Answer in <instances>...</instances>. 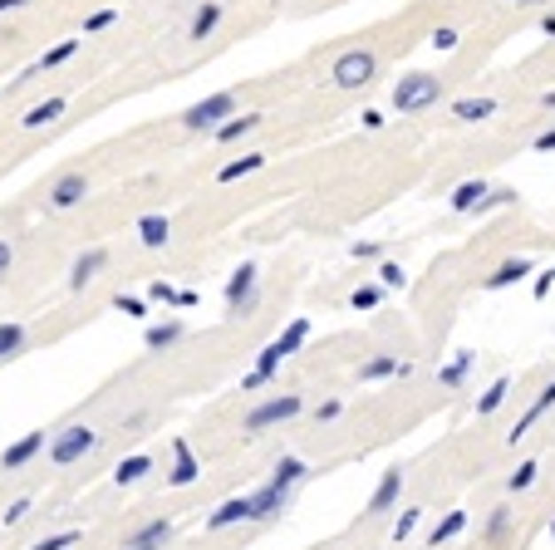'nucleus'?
I'll use <instances>...</instances> for the list:
<instances>
[{
	"mask_svg": "<svg viewBox=\"0 0 555 550\" xmlns=\"http://www.w3.org/2000/svg\"><path fill=\"white\" fill-rule=\"evenodd\" d=\"M512 521H516V507H512V501H502V507H491L487 526H481V540H487V546H502V540L512 536Z\"/></svg>",
	"mask_w": 555,
	"mask_h": 550,
	"instance_id": "25",
	"label": "nucleus"
},
{
	"mask_svg": "<svg viewBox=\"0 0 555 550\" xmlns=\"http://www.w3.org/2000/svg\"><path fill=\"white\" fill-rule=\"evenodd\" d=\"M541 35H555V15H545V20H541Z\"/></svg>",
	"mask_w": 555,
	"mask_h": 550,
	"instance_id": "54",
	"label": "nucleus"
},
{
	"mask_svg": "<svg viewBox=\"0 0 555 550\" xmlns=\"http://www.w3.org/2000/svg\"><path fill=\"white\" fill-rule=\"evenodd\" d=\"M531 271H535L531 255H506V261L496 265V271H491L487 280H481V290H512V286H521V280H526Z\"/></svg>",
	"mask_w": 555,
	"mask_h": 550,
	"instance_id": "15",
	"label": "nucleus"
},
{
	"mask_svg": "<svg viewBox=\"0 0 555 550\" xmlns=\"http://www.w3.org/2000/svg\"><path fill=\"white\" fill-rule=\"evenodd\" d=\"M418 521H423V507H408L403 516L394 521V546H403V540L413 536V530H418Z\"/></svg>",
	"mask_w": 555,
	"mask_h": 550,
	"instance_id": "39",
	"label": "nucleus"
},
{
	"mask_svg": "<svg viewBox=\"0 0 555 550\" xmlns=\"http://www.w3.org/2000/svg\"><path fill=\"white\" fill-rule=\"evenodd\" d=\"M222 5H216V0H202V5H197V15H192V25H187V40H197V44H202V40H212V35H216V25H222Z\"/></svg>",
	"mask_w": 555,
	"mask_h": 550,
	"instance_id": "23",
	"label": "nucleus"
},
{
	"mask_svg": "<svg viewBox=\"0 0 555 550\" xmlns=\"http://www.w3.org/2000/svg\"><path fill=\"white\" fill-rule=\"evenodd\" d=\"M374 75H379V54L374 50H344L340 59L330 64V84L334 89H369L374 84Z\"/></svg>",
	"mask_w": 555,
	"mask_h": 550,
	"instance_id": "5",
	"label": "nucleus"
},
{
	"mask_svg": "<svg viewBox=\"0 0 555 550\" xmlns=\"http://www.w3.org/2000/svg\"><path fill=\"white\" fill-rule=\"evenodd\" d=\"M25 516H30V497H20V501H15L11 511H5V526H20Z\"/></svg>",
	"mask_w": 555,
	"mask_h": 550,
	"instance_id": "47",
	"label": "nucleus"
},
{
	"mask_svg": "<svg viewBox=\"0 0 555 550\" xmlns=\"http://www.w3.org/2000/svg\"><path fill=\"white\" fill-rule=\"evenodd\" d=\"M526 5H551V0H526Z\"/></svg>",
	"mask_w": 555,
	"mask_h": 550,
	"instance_id": "56",
	"label": "nucleus"
},
{
	"mask_svg": "<svg viewBox=\"0 0 555 550\" xmlns=\"http://www.w3.org/2000/svg\"><path fill=\"white\" fill-rule=\"evenodd\" d=\"M197 305V290H177V310H192Z\"/></svg>",
	"mask_w": 555,
	"mask_h": 550,
	"instance_id": "52",
	"label": "nucleus"
},
{
	"mask_svg": "<svg viewBox=\"0 0 555 550\" xmlns=\"http://www.w3.org/2000/svg\"><path fill=\"white\" fill-rule=\"evenodd\" d=\"M551 286H555V271H545L541 280H535V300H545V295H551Z\"/></svg>",
	"mask_w": 555,
	"mask_h": 550,
	"instance_id": "50",
	"label": "nucleus"
},
{
	"mask_svg": "<svg viewBox=\"0 0 555 550\" xmlns=\"http://www.w3.org/2000/svg\"><path fill=\"white\" fill-rule=\"evenodd\" d=\"M457 40H462V35H457V25H438V30H433V50H442V54H448V50H457Z\"/></svg>",
	"mask_w": 555,
	"mask_h": 550,
	"instance_id": "44",
	"label": "nucleus"
},
{
	"mask_svg": "<svg viewBox=\"0 0 555 550\" xmlns=\"http://www.w3.org/2000/svg\"><path fill=\"white\" fill-rule=\"evenodd\" d=\"M231 114H236V94L231 89H216V94L197 98L192 108H182V128L187 133H216Z\"/></svg>",
	"mask_w": 555,
	"mask_h": 550,
	"instance_id": "4",
	"label": "nucleus"
},
{
	"mask_svg": "<svg viewBox=\"0 0 555 550\" xmlns=\"http://www.w3.org/2000/svg\"><path fill=\"white\" fill-rule=\"evenodd\" d=\"M502 207H516V187H491L487 197L477 201V212L472 216H487V212H502Z\"/></svg>",
	"mask_w": 555,
	"mask_h": 550,
	"instance_id": "36",
	"label": "nucleus"
},
{
	"mask_svg": "<svg viewBox=\"0 0 555 550\" xmlns=\"http://www.w3.org/2000/svg\"><path fill=\"white\" fill-rule=\"evenodd\" d=\"M40 452H50V433H44V428H35V433L15 437V443L0 452V472H20V467H30Z\"/></svg>",
	"mask_w": 555,
	"mask_h": 550,
	"instance_id": "10",
	"label": "nucleus"
},
{
	"mask_svg": "<svg viewBox=\"0 0 555 550\" xmlns=\"http://www.w3.org/2000/svg\"><path fill=\"white\" fill-rule=\"evenodd\" d=\"M442 94H448V84H442L438 75H423V69H413V75H403L394 84V94H388V104H394V114H427V108H438Z\"/></svg>",
	"mask_w": 555,
	"mask_h": 550,
	"instance_id": "1",
	"label": "nucleus"
},
{
	"mask_svg": "<svg viewBox=\"0 0 555 550\" xmlns=\"http://www.w3.org/2000/svg\"><path fill=\"white\" fill-rule=\"evenodd\" d=\"M462 530H467V511H442V521H433L423 540H427V550H442V546H452Z\"/></svg>",
	"mask_w": 555,
	"mask_h": 550,
	"instance_id": "20",
	"label": "nucleus"
},
{
	"mask_svg": "<svg viewBox=\"0 0 555 550\" xmlns=\"http://www.w3.org/2000/svg\"><path fill=\"white\" fill-rule=\"evenodd\" d=\"M290 507H295V487L266 482L261 491H251V526H270V521H280Z\"/></svg>",
	"mask_w": 555,
	"mask_h": 550,
	"instance_id": "7",
	"label": "nucleus"
},
{
	"mask_svg": "<svg viewBox=\"0 0 555 550\" xmlns=\"http://www.w3.org/2000/svg\"><path fill=\"white\" fill-rule=\"evenodd\" d=\"M340 412H344V398H324L320 408H315V423H334Z\"/></svg>",
	"mask_w": 555,
	"mask_h": 550,
	"instance_id": "46",
	"label": "nucleus"
},
{
	"mask_svg": "<svg viewBox=\"0 0 555 550\" xmlns=\"http://www.w3.org/2000/svg\"><path fill=\"white\" fill-rule=\"evenodd\" d=\"M20 5H30V0H0V15H5V11H20Z\"/></svg>",
	"mask_w": 555,
	"mask_h": 550,
	"instance_id": "53",
	"label": "nucleus"
},
{
	"mask_svg": "<svg viewBox=\"0 0 555 550\" xmlns=\"http://www.w3.org/2000/svg\"><path fill=\"white\" fill-rule=\"evenodd\" d=\"M300 412H305V398H300V393H276V398H261L256 408L246 412V418H241V433H246V437H261V433H270V428L300 418Z\"/></svg>",
	"mask_w": 555,
	"mask_h": 550,
	"instance_id": "2",
	"label": "nucleus"
},
{
	"mask_svg": "<svg viewBox=\"0 0 555 550\" xmlns=\"http://www.w3.org/2000/svg\"><path fill=\"white\" fill-rule=\"evenodd\" d=\"M113 25H118V11H113V5H104V11L84 15V35H104V30H113Z\"/></svg>",
	"mask_w": 555,
	"mask_h": 550,
	"instance_id": "40",
	"label": "nucleus"
},
{
	"mask_svg": "<svg viewBox=\"0 0 555 550\" xmlns=\"http://www.w3.org/2000/svg\"><path fill=\"white\" fill-rule=\"evenodd\" d=\"M535 153H555V128H545V133H535V143H531Z\"/></svg>",
	"mask_w": 555,
	"mask_h": 550,
	"instance_id": "48",
	"label": "nucleus"
},
{
	"mask_svg": "<svg viewBox=\"0 0 555 550\" xmlns=\"http://www.w3.org/2000/svg\"><path fill=\"white\" fill-rule=\"evenodd\" d=\"M305 476H310V462H305V457H290V452L270 467V482H276V487H300Z\"/></svg>",
	"mask_w": 555,
	"mask_h": 550,
	"instance_id": "27",
	"label": "nucleus"
},
{
	"mask_svg": "<svg viewBox=\"0 0 555 550\" xmlns=\"http://www.w3.org/2000/svg\"><path fill=\"white\" fill-rule=\"evenodd\" d=\"M148 472H152V457L148 452H133V457H123V462L113 467V482H118V487H133V482H143Z\"/></svg>",
	"mask_w": 555,
	"mask_h": 550,
	"instance_id": "29",
	"label": "nucleus"
},
{
	"mask_svg": "<svg viewBox=\"0 0 555 550\" xmlns=\"http://www.w3.org/2000/svg\"><path fill=\"white\" fill-rule=\"evenodd\" d=\"M104 271H108V246H89V251H79L74 265H69V290H89Z\"/></svg>",
	"mask_w": 555,
	"mask_h": 550,
	"instance_id": "11",
	"label": "nucleus"
},
{
	"mask_svg": "<svg viewBox=\"0 0 555 550\" xmlns=\"http://www.w3.org/2000/svg\"><path fill=\"white\" fill-rule=\"evenodd\" d=\"M148 300H152V305L177 310V286H168V280H152V286H148Z\"/></svg>",
	"mask_w": 555,
	"mask_h": 550,
	"instance_id": "43",
	"label": "nucleus"
},
{
	"mask_svg": "<svg viewBox=\"0 0 555 550\" xmlns=\"http://www.w3.org/2000/svg\"><path fill=\"white\" fill-rule=\"evenodd\" d=\"M502 5H526V0H502Z\"/></svg>",
	"mask_w": 555,
	"mask_h": 550,
	"instance_id": "57",
	"label": "nucleus"
},
{
	"mask_svg": "<svg viewBox=\"0 0 555 550\" xmlns=\"http://www.w3.org/2000/svg\"><path fill=\"white\" fill-rule=\"evenodd\" d=\"M261 168H266V153H241V158H231V162L216 168V182H241V177H251V172H261Z\"/></svg>",
	"mask_w": 555,
	"mask_h": 550,
	"instance_id": "26",
	"label": "nucleus"
},
{
	"mask_svg": "<svg viewBox=\"0 0 555 550\" xmlns=\"http://www.w3.org/2000/svg\"><path fill=\"white\" fill-rule=\"evenodd\" d=\"M398 497H403V467H388V472H379L374 491H369V501H363V521L388 516V511L398 507Z\"/></svg>",
	"mask_w": 555,
	"mask_h": 550,
	"instance_id": "8",
	"label": "nucleus"
},
{
	"mask_svg": "<svg viewBox=\"0 0 555 550\" xmlns=\"http://www.w3.org/2000/svg\"><path fill=\"white\" fill-rule=\"evenodd\" d=\"M551 540H555V516H551Z\"/></svg>",
	"mask_w": 555,
	"mask_h": 550,
	"instance_id": "58",
	"label": "nucleus"
},
{
	"mask_svg": "<svg viewBox=\"0 0 555 550\" xmlns=\"http://www.w3.org/2000/svg\"><path fill=\"white\" fill-rule=\"evenodd\" d=\"M541 108H555V89H551V94H541Z\"/></svg>",
	"mask_w": 555,
	"mask_h": 550,
	"instance_id": "55",
	"label": "nucleus"
},
{
	"mask_svg": "<svg viewBox=\"0 0 555 550\" xmlns=\"http://www.w3.org/2000/svg\"><path fill=\"white\" fill-rule=\"evenodd\" d=\"M535 476H541V462H521L512 476H506V491H512V497H521V491L535 487Z\"/></svg>",
	"mask_w": 555,
	"mask_h": 550,
	"instance_id": "37",
	"label": "nucleus"
},
{
	"mask_svg": "<svg viewBox=\"0 0 555 550\" xmlns=\"http://www.w3.org/2000/svg\"><path fill=\"white\" fill-rule=\"evenodd\" d=\"M256 305H261V271L256 261H241L226 275V315L246 319V315H256Z\"/></svg>",
	"mask_w": 555,
	"mask_h": 550,
	"instance_id": "3",
	"label": "nucleus"
},
{
	"mask_svg": "<svg viewBox=\"0 0 555 550\" xmlns=\"http://www.w3.org/2000/svg\"><path fill=\"white\" fill-rule=\"evenodd\" d=\"M94 447H98V433L84 428V423H74V428H65V433L50 437V462L54 467H74V462H84Z\"/></svg>",
	"mask_w": 555,
	"mask_h": 550,
	"instance_id": "6",
	"label": "nucleus"
},
{
	"mask_svg": "<svg viewBox=\"0 0 555 550\" xmlns=\"http://www.w3.org/2000/svg\"><path fill=\"white\" fill-rule=\"evenodd\" d=\"M487 192H491L487 177H467V182H457V187H452L448 207H452V212H462V216H472V212H477V201L487 197Z\"/></svg>",
	"mask_w": 555,
	"mask_h": 550,
	"instance_id": "21",
	"label": "nucleus"
},
{
	"mask_svg": "<svg viewBox=\"0 0 555 550\" xmlns=\"http://www.w3.org/2000/svg\"><path fill=\"white\" fill-rule=\"evenodd\" d=\"M354 379H359V383H388V379H408V364L398 359V354H374V359H363L359 369H354Z\"/></svg>",
	"mask_w": 555,
	"mask_h": 550,
	"instance_id": "14",
	"label": "nucleus"
},
{
	"mask_svg": "<svg viewBox=\"0 0 555 550\" xmlns=\"http://www.w3.org/2000/svg\"><path fill=\"white\" fill-rule=\"evenodd\" d=\"M197 476H202V457L192 452V443H187V437H177V443H172V472H168V487H192Z\"/></svg>",
	"mask_w": 555,
	"mask_h": 550,
	"instance_id": "12",
	"label": "nucleus"
},
{
	"mask_svg": "<svg viewBox=\"0 0 555 550\" xmlns=\"http://www.w3.org/2000/svg\"><path fill=\"white\" fill-rule=\"evenodd\" d=\"M79 54V40H59V44H50V50L40 54V64H35V75H44V69H59V64H69Z\"/></svg>",
	"mask_w": 555,
	"mask_h": 550,
	"instance_id": "34",
	"label": "nucleus"
},
{
	"mask_svg": "<svg viewBox=\"0 0 555 550\" xmlns=\"http://www.w3.org/2000/svg\"><path fill=\"white\" fill-rule=\"evenodd\" d=\"M359 123L369 128V133H374V128H384V114H379V108H363V114H359Z\"/></svg>",
	"mask_w": 555,
	"mask_h": 550,
	"instance_id": "49",
	"label": "nucleus"
},
{
	"mask_svg": "<svg viewBox=\"0 0 555 550\" xmlns=\"http://www.w3.org/2000/svg\"><path fill=\"white\" fill-rule=\"evenodd\" d=\"M168 540H172V516H152V521H143V526L123 540V550H162Z\"/></svg>",
	"mask_w": 555,
	"mask_h": 550,
	"instance_id": "16",
	"label": "nucleus"
},
{
	"mask_svg": "<svg viewBox=\"0 0 555 550\" xmlns=\"http://www.w3.org/2000/svg\"><path fill=\"white\" fill-rule=\"evenodd\" d=\"M305 339H310V319H290V325L276 334V344H280V354L290 359V354H300V350H305Z\"/></svg>",
	"mask_w": 555,
	"mask_h": 550,
	"instance_id": "32",
	"label": "nucleus"
},
{
	"mask_svg": "<svg viewBox=\"0 0 555 550\" xmlns=\"http://www.w3.org/2000/svg\"><path fill=\"white\" fill-rule=\"evenodd\" d=\"M551 408H555V379L545 383V389L535 393V403H531V408H526L521 418H516V428H512V433H506V447H516V443H521V437L531 433V428L541 423V418H545V412H551Z\"/></svg>",
	"mask_w": 555,
	"mask_h": 550,
	"instance_id": "13",
	"label": "nucleus"
},
{
	"mask_svg": "<svg viewBox=\"0 0 555 550\" xmlns=\"http://www.w3.org/2000/svg\"><path fill=\"white\" fill-rule=\"evenodd\" d=\"M379 286H384V290H403L408 286V271L398 261H379Z\"/></svg>",
	"mask_w": 555,
	"mask_h": 550,
	"instance_id": "38",
	"label": "nucleus"
},
{
	"mask_svg": "<svg viewBox=\"0 0 555 550\" xmlns=\"http://www.w3.org/2000/svg\"><path fill=\"white\" fill-rule=\"evenodd\" d=\"M472 369H477V350H457V354H452V364H442V369H438V383L448 393H462V389H467V379H472Z\"/></svg>",
	"mask_w": 555,
	"mask_h": 550,
	"instance_id": "18",
	"label": "nucleus"
},
{
	"mask_svg": "<svg viewBox=\"0 0 555 550\" xmlns=\"http://www.w3.org/2000/svg\"><path fill=\"white\" fill-rule=\"evenodd\" d=\"M491 114H496V98H487V94L452 98V118H457V123H487Z\"/></svg>",
	"mask_w": 555,
	"mask_h": 550,
	"instance_id": "22",
	"label": "nucleus"
},
{
	"mask_svg": "<svg viewBox=\"0 0 555 550\" xmlns=\"http://www.w3.org/2000/svg\"><path fill=\"white\" fill-rule=\"evenodd\" d=\"M246 521H251V497H226L202 526L207 530H226V526H246Z\"/></svg>",
	"mask_w": 555,
	"mask_h": 550,
	"instance_id": "19",
	"label": "nucleus"
},
{
	"mask_svg": "<svg viewBox=\"0 0 555 550\" xmlns=\"http://www.w3.org/2000/svg\"><path fill=\"white\" fill-rule=\"evenodd\" d=\"M506 398H512V373H502V379H491V383H487V393L477 398V418H491V412L502 408Z\"/></svg>",
	"mask_w": 555,
	"mask_h": 550,
	"instance_id": "30",
	"label": "nucleus"
},
{
	"mask_svg": "<svg viewBox=\"0 0 555 550\" xmlns=\"http://www.w3.org/2000/svg\"><path fill=\"white\" fill-rule=\"evenodd\" d=\"M256 128H261V114H231L212 138H216V143H241V138H246V133H256Z\"/></svg>",
	"mask_w": 555,
	"mask_h": 550,
	"instance_id": "28",
	"label": "nucleus"
},
{
	"mask_svg": "<svg viewBox=\"0 0 555 550\" xmlns=\"http://www.w3.org/2000/svg\"><path fill=\"white\" fill-rule=\"evenodd\" d=\"M182 334H187V325L172 315V319H162V325H148V329H143V344H148L152 354H162V350H172Z\"/></svg>",
	"mask_w": 555,
	"mask_h": 550,
	"instance_id": "24",
	"label": "nucleus"
},
{
	"mask_svg": "<svg viewBox=\"0 0 555 550\" xmlns=\"http://www.w3.org/2000/svg\"><path fill=\"white\" fill-rule=\"evenodd\" d=\"M133 236H138L143 251H162V246L172 241V222H168L162 212H148V216H138V222H133Z\"/></svg>",
	"mask_w": 555,
	"mask_h": 550,
	"instance_id": "17",
	"label": "nucleus"
},
{
	"mask_svg": "<svg viewBox=\"0 0 555 550\" xmlns=\"http://www.w3.org/2000/svg\"><path fill=\"white\" fill-rule=\"evenodd\" d=\"M11 261H15V246H11V241H0V275L11 271Z\"/></svg>",
	"mask_w": 555,
	"mask_h": 550,
	"instance_id": "51",
	"label": "nucleus"
},
{
	"mask_svg": "<svg viewBox=\"0 0 555 550\" xmlns=\"http://www.w3.org/2000/svg\"><path fill=\"white\" fill-rule=\"evenodd\" d=\"M354 261H384V241H354Z\"/></svg>",
	"mask_w": 555,
	"mask_h": 550,
	"instance_id": "45",
	"label": "nucleus"
},
{
	"mask_svg": "<svg viewBox=\"0 0 555 550\" xmlns=\"http://www.w3.org/2000/svg\"><path fill=\"white\" fill-rule=\"evenodd\" d=\"M384 295H388V290L379 286V280H363V286H354L349 305L359 310V315H369V310H379V305H384Z\"/></svg>",
	"mask_w": 555,
	"mask_h": 550,
	"instance_id": "33",
	"label": "nucleus"
},
{
	"mask_svg": "<svg viewBox=\"0 0 555 550\" xmlns=\"http://www.w3.org/2000/svg\"><path fill=\"white\" fill-rule=\"evenodd\" d=\"M84 197H89L84 172H59V177L50 182V192H44V207H50V212H69V207H79Z\"/></svg>",
	"mask_w": 555,
	"mask_h": 550,
	"instance_id": "9",
	"label": "nucleus"
},
{
	"mask_svg": "<svg viewBox=\"0 0 555 550\" xmlns=\"http://www.w3.org/2000/svg\"><path fill=\"white\" fill-rule=\"evenodd\" d=\"M79 536H84V530H54V536L35 540L30 550H69V546H79Z\"/></svg>",
	"mask_w": 555,
	"mask_h": 550,
	"instance_id": "41",
	"label": "nucleus"
},
{
	"mask_svg": "<svg viewBox=\"0 0 555 550\" xmlns=\"http://www.w3.org/2000/svg\"><path fill=\"white\" fill-rule=\"evenodd\" d=\"M20 350H25V325L5 319V325H0V364H5V359H15Z\"/></svg>",
	"mask_w": 555,
	"mask_h": 550,
	"instance_id": "35",
	"label": "nucleus"
},
{
	"mask_svg": "<svg viewBox=\"0 0 555 550\" xmlns=\"http://www.w3.org/2000/svg\"><path fill=\"white\" fill-rule=\"evenodd\" d=\"M65 108H69V98L54 94V98H44V104H35L30 114L20 118V123H25V128H44V123H54V118H65Z\"/></svg>",
	"mask_w": 555,
	"mask_h": 550,
	"instance_id": "31",
	"label": "nucleus"
},
{
	"mask_svg": "<svg viewBox=\"0 0 555 550\" xmlns=\"http://www.w3.org/2000/svg\"><path fill=\"white\" fill-rule=\"evenodd\" d=\"M113 305L123 310L129 319H148V305H152V300H148V295H113Z\"/></svg>",
	"mask_w": 555,
	"mask_h": 550,
	"instance_id": "42",
	"label": "nucleus"
}]
</instances>
